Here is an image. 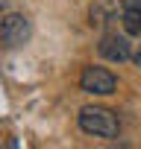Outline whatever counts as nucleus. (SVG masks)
I'll use <instances>...</instances> for the list:
<instances>
[{"instance_id": "1", "label": "nucleus", "mask_w": 141, "mask_h": 149, "mask_svg": "<svg viewBox=\"0 0 141 149\" xmlns=\"http://www.w3.org/2000/svg\"><path fill=\"white\" fill-rule=\"evenodd\" d=\"M80 129L91 137H103V140H115L121 134V120L112 108H103V105H85L77 117Z\"/></svg>"}, {"instance_id": "2", "label": "nucleus", "mask_w": 141, "mask_h": 149, "mask_svg": "<svg viewBox=\"0 0 141 149\" xmlns=\"http://www.w3.org/2000/svg\"><path fill=\"white\" fill-rule=\"evenodd\" d=\"M30 18L18 15V12H9L3 21H0V47H6V50H15V47H24L30 41Z\"/></svg>"}, {"instance_id": "3", "label": "nucleus", "mask_w": 141, "mask_h": 149, "mask_svg": "<svg viewBox=\"0 0 141 149\" xmlns=\"http://www.w3.org/2000/svg\"><path fill=\"white\" fill-rule=\"evenodd\" d=\"M80 88H82L85 94L109 97V94H115V88H118V79H115V73H112V70L91 64V67H85V70H82V76H80Z\"/></svg>"}, {"instance_id": "4", "label": "nucleus", "mask_w": 141, "mask_h": 149, "mask_svg": "<svg viewBox=\"0 0 141 149\" xmlns=\"http://www.w3.org/2000/svg\"><path fill=\"white\" fill-rule=\"evenodd\" d=\"M97 50H100V56L106 61H126L129 58V41L123 35H118V32H106L100 38V47Z\"/></svg>"}, {"instance_id": "5", "label": "nucleus", "mask_w": 141, "mask_h": 149, "mask_svg": "<svg viewBox=\"0 0 141 149\" xmlns=\"http://www.w3.org/2000/svg\"><path fill=\"white\" fill-rule=\"evenodd\" d=\"M123 26L129 35H141V6L138 9H123Z\"/></svg>"}, {"instance_id": "6", "label": "nucleus", "mask_w": 141, "mask_h": 149, "mask_svg": "<svg viewBox=\"0 0 141 149\" xmlns=\"http://www.w3.org/2000/svg\"><path fill=\"white\" fill-rule=\"evenodd\" d=\"M121 6H123V9H138L141 0H121Z\"/></svg>"}, {"instance_id": "7", "label": "nucleus", "mask_w": 141, "mask_h": 149, "mask_svg": "<svg viewBox=\"0 0 141 149\" xmlns=\"http://www.w3.org/2000/svg\"><path fill=\"white\" fill-rule=\"evenodd\" d=\"M135 61H138V64H141V53H138V56H135Z\"/></svg>"}]
</instances>
